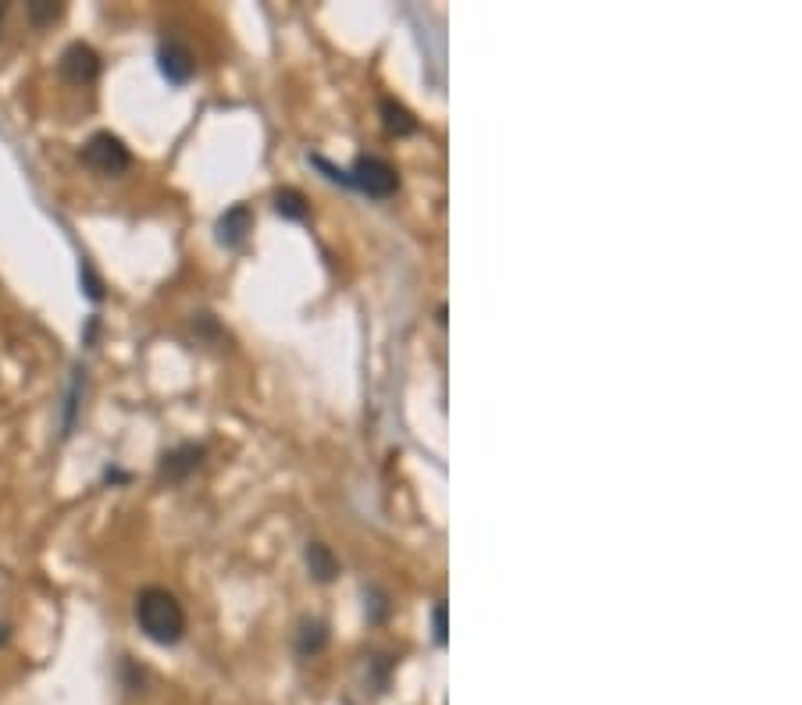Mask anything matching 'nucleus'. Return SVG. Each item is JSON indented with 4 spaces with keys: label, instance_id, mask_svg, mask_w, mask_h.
Segmentation results:
<instances>
[{
    "label": "nucleus",
    "instance_id": "nucleus-1",
    "mask_svg": "<svg viewBox=\"0 0 802 705\" xmlns=\"http://www.w3.org/2000/svg\"><path fill=\"white\" fill-rule=\"evenodd\" d=\"M314 168L325 171L328 182H339V186H350L357 193L371 196V200H385V196H393L400 189V175L389 161L382 157H357L353 168H336V164H328L325 157H314Z\"/></svg>",
    "mask_w": 802,
    "mask_h": 705
},
{
    "label": "nucleus",
    "instance_id": "nucleus-2",
    "mask_svg": "<svg viewBox=\"0 0 802 705\" xmlns=\"http://www.w3.org/2000/svg\"><path fill=\"white\" fill-rule=\"evenodd\" d=\"M136 620L140 631L157 645H175L186 634V613H182L179 599L164 588H147L136 599Z\"/></svg>",
    "mask_w": 802,
    "mask_h": 705
},
{
    "label": "nucleus",
    "instance_id": "nucleus-3",
    "mask_svg": "<svg viewBox=\"0 0 802 705\" xmlns=\"http://www.w3.org/2000/svg\"><path fill=\"white\" fill-rule=\"evenodd\" d=\"M82 161H86V168L97 171V175L115 179V175L129 171L132 157H129V146H125L118 136H111V132H97V136H90L86 139V146H82Z\"/></svg>",
    "mask_w": 802,
    "mask_h": 705
},
{
    "label": "nucleus",
    "instance_id": "nucleus-4",
    "mask_svg": "<svg viewBox=\"0 0 802 705\" xmlns=\"http://www.w3.org/2000/svg\"><path fill=\"white\" fill-rule=\"evenodd\" d=\"M157 65H161L164 79L182 86V82H189L193 72H197V57H193V50L182 40H164L161 50H157Z\"/></svg>",
    "mask_w": 802,
    "mask_h": 705
},
{
    "label": "nucleus",
    "instance_id": "nucleus-5",
    "mask_svg": "<svg viewBox=\"0 0 802 705\" xmlns=\"http://www.w3.org/2000/svg\"><path fill=\"white\" fill-rule=\"evenodd\" d=\"M61 75H65L68 82H75V86H86V82H93L100 75L97 50L86 47V43H72V47L61 54Z\"/></svg>",
    "mask_w": 802,
    "mask_h": 705
},
{
    "label": "nucleus",
    "instance_id": "nucleus-6",
    "mask_svg": "<svg viewBox=\"0 0 802 705\" xmlns=\"http://www.w3.org/2000/svg\"><path fill=\"white\" fill-rule=\"evenodd\" d=\"M250 232H254V214H250L246 203H236L218 218V243L229 246V250H239Z\"/></svg>",
    "mask_w": 802,
    "mask_h": 705
},
{
    "label": "nucleus",
    "instance_id": "nucleus-7",
    "mask_svg": "<svg viewBox=\"0 0 802 705\" xmlns=\"http://www.w3.org/2000/svg\"><path fill=\"white\" fill-rule=\"evenodd\" d=\"M200 463H204V446H193V442H186V446L172 449V453H164L161 474L168 481H182V478H189V474H193Z\"/></svg>",
    "mask_w": 802,
    "mask_h": 705
},
{
    "label": "nucleus",
    "instance_id": "nucleus-8",
    "mask_svg": "<svg viewBox=\"0 0 802 705\" xmlns=\"http://www.w3.org/2000/svg\"><path fill=\"white\" fill-rule=\"evenodd\" d=\"M303 560H307V570H311L314 581L328 584L339 577V560L332 556V549L321 542H307V549H303Z\"/></svg>",
    "mask_w": 802,
    "mask_h": 705
},
{
    "label": "nucleus",
    "instance_id": "nucleus-9",
    "mask_svg": "<svg viewBox=\"0 0 802 705\" xmlns=\"http://www.w3.org/2000/svg\"><path fill=\"white\" fill-rule=\"evenodd\" d=\"M378 111H382V125L389 136H410V132H418V118H414L400 100L385 97Z\"/></svg>",
    "mask_w": 802,
    "mask_h": 705
},
{
    "label": "nucleus",
    "instance_id": "nucleus-10",
    "mask_svg": "<svg viewBox=\"0 0 802 705\" xmlns=\"http://www.w3.org/2000/svg\"><path fill=\"white\" fill-rule=\"evenodd\" d=\"M325 645H328L325 624H321V620H303L300 634H296V652H300V656H318Z\"/></svg>",
    "mask_w": 802,
    "mask_h": 705
},
{
    "label": "nucleus",
    "instance_id": "nucleus-11",
    "mask_svg": "<svg viewBox=\"0 0 802 705\" xmlns=\"http://www.w3.org/2000/svg\"><path fill=\"white\" fill-rule=\"evenodd\" d=\"M275 211L289 221H303L307 218V200H303L300 189H279L275 193Z\"/></svg>",
    "mask_w": 802,
    "mask_h": 705
},
{
    "label": "nucleus",
    "instance_id": "nucleus-12",
    "mask_svg": "<svg viewBox=\"0 0 802 705\" xmlns=\"http://www.w3.org/2000/svg\"><path fill=\"white\" fill-rule=\"evenodd\" d=\"M29 15H33L36 25H47V22H54V18L61 15V4H50V0H36V4H29Z\"/></svg>",
    "mask_w": 802,
    "mask_h": 705
},
{
    "label": "nucleus",
    "instance_id": "nucleus-13",
    "mask_svg": "<svg viewBox=\"0 0 802 705\" xmlns=\"http://www.w3.org/2000/svg\"><path fill=\"white\" fill-rule=\"evenodd\" d=\"M432 631H435V645H446V602H435Z\"/></svg>",
    "mask_w": 802,
    "mask_h": 705
},
{
    "label": "nucleus",
    "instance_id": "nucleus-14",
    "mask_svg": "<svg viewBox=\"0 0 802 705\" xmlns=\"http://www.w3.org/2000/svg\"><path fill=\"white\" fill-rule=\"evenodd\" d=\"M82 282H86V296H90V300H104V285H100V278L93 275V268L90 264H82Z\"/></svg>",
    "mask_w": 802,
    "mask_h": 705
},
{
    "label": "nucleus",
    "instance_id": "nucleus-15",
    "mask_svg": "<svg viewBox=\"0 0 802 705\" xmlns=\"http://www.w3.org/2000/svg\"><path fill=\"white\" fill-rule=\"evenodd\" d=\"M4 638H8V631H4V627H0V641H4Z\"/></svg>",
    "mask_w": 802,
    "mask_h": 705
},
{
    "label": "nucleus",
    "instance_id": "nucleus-16",
    "mask_svg": "<svg viewBox=\"0 0 802 705\" xmlns=\"http://www.w3.org/2000/svg\"><path fill=\"white\" fill-rule=\"evenodd\" d=\"M0 22H4V4H0Z\"/></svg>",
    "mask_w": 802,
    "mask_h": 705
}]
</instances>
